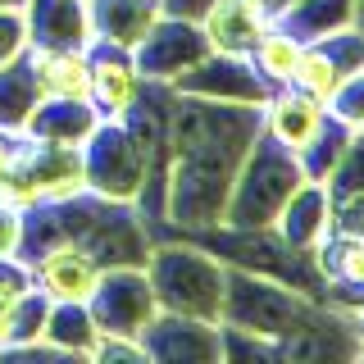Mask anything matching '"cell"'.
I'll list each match as a JSON object with an SVG mask.
<instances>
[{
  "instance_id": "cell-1",
  "label": "cell",
  "mask_w": 364,
  "mask_h": 364,
  "mask_svg": "<svg viewBox=\"0 0 364 364\" xmlns=\"http://www.w3.org/2000/svg\"><path fill=\"white\" fill-rule=\"evenodd\" d=\"M173 100L178 105L164 119L168 173L159 178V187H164L159 214L182 232H214V228H223L237 164L259 136V109L178 96V91Z\"/></svg>"
},
{
  "instance_id": "cell-2",
  "label": "cell",
  "mask_w": 364,
  "mask_h": 364,
  "mask_svg": "<svg viewBox=\"0 0 364 364\" xmlns=\"http://www.w3.org/2000/svg\"><path fill=\"white\" fill-rule=\"evenodd\" d=\"M159 146H164V119L146 109V96L128 119H100L82 141L87 191L114 205H136L155 178Z\"/></svg>"
},
{
  "instance_id": "cell-3",
  "label": "cell",
  "mask_w": 364,
  "mask_h": 364,
  "mask_svg": "<svg viewBox=\"0 0 364 364\" xmlns=\"http://www.w3.org/2000/svg\"><path fill=\"white\" fill-rule=\"evenodd\" d=\"M146 278H151L155 305L168 314H187L219 323L223 314V282H228V259L191 242H159L146 255Z\"/></svg>"
},
{
  "instance_id": "cell-4",
  "label": "cell",
  "mask_w": 364,
  "mask_h": 364,
  "mask_svg": "<svg viewBox=\"0 0 364 364\" xmlns=\"http://www.w3.org/2000/svg\"><path fill=\"white\" fill-rule=\"evenodd\" d=\"M305 182V168L291 151H282L273 136H259L250 141L246 159L237 164L232 191H228V210H223V228L232 232H269L278 210L287 205V196Z\"/></svg>"
},
{
  "instance_id": "cell-5",
  "label": "cell",
  "mask_w": 364,
  "mask_h": 364,
  "mask_svg": "<svg viewBox=\"0 0 364 364\" xmlns=\"http://www.w3.org/2000/svg\"><path fill=\"white\" fill-rule=\"evenodd\" d=\"M223 328H237V333L264 337L278 346L282 337H291L296 328L310 323V301H305L296 287L269 278L259 269H237L228 264V282H223Z\"/></svg>"
},
{
  "instance_id": "cell-6",
  "label": "cell",
  "mask_w": 364,
  "mask_h": 364,
  "mask_svg": "<svg viewBox=\"0 0 364 364\" xmlns=\"http://www.w3.org/2000/svg\"><path fill=\"white\" fill-rule=\"evenodd\" d=\"M91 318H96L100 337H141V328L159 314L151 278L141 264H123V269H105L87 301Z\"/></svg>"
},
{
  "instance_id": "cell-7",
  "label": "cell",
  "mask_w": 364,
  "mask_h": 364,
  "mask_svg": "<svg viewBox=\"0 0 364 364\" xmlns=\"http://www.w3.org/2000/svg\"><path fill=\"white\" fill-rule=\"evenodd\" d=\"M210 46H205V32L196 18H178V14H159V23L146 32V41L132 50L136 68L151 87H173L187 68H196Z\"/></svg>"
},
{
  "instance_id": "cell-8",
  "label": "cell",
  "mask_w": 364,
  "mask_h": 364,
  "mask_svg": "<svg viewBox=\"0 0 364 364\" xmlns=\"http://www.w3.org/2000/svg\"><path fill=\"white\" fill-rule=\"evenodd\" d=\"M141 355L155 364H219L223 360V333L219 323L187 314H168L159 310L151 323L141 328Z\"/></svg>"
},
{
  "instance_id": "cell-9",
  "label": "cell",
  "mask_w": 364,
  "mask_h": 364,
  "mask_svg": "<svg viewBox=\"0 0 364 364\" xmlns=\"http://www.w3.org/2000/svg\"><path fill=\"white\" fill-rule=\"evenodd\" d=\"M168 91L200 96V100H223V105H255V109L273 96V87L250 68V60H228V55H205Z\"/></svg>"
},
{
  "instance_id": "cell-10",
  "label": "cell",
  "mask_w": 364,
  "mask_h": 364,
  "mask_svg": "<svg viewBox=\"0 0 364 364\" xmlns=\"http://www.w3.org/2000/svg\"><path fill=\"white\" fill-rule=\"evenodd\" d=\"M28 273L46 301H91L105 269L82 242H55L37 255H28Z\"/></svg>"
},
{
  "instance_id": "cell-11",
  "label": "cell",
  "mask_w": 364,
  "mask_h": 364,
  "mask_svg": "<svg viewBox=\"0 0 364 364\" xmlns=\"http://www.w3.org/2000/svg\"><path fill=\"white\" fill-rule=\"evenodd\" d=\"M82 246L100 259V269H123V264H146L151 255V232H146V219L136 205H114L100 200L96 219L82 232Z\"/></svg>"
},
{
  "instance_id": "cell-12",
  "label": "cell",
  "mask_w": 364,
  "mask_h": 364,
  "mask_svg": "<svg viewBox=\"0 0 364 364\" xmlns=\"http://www.w3.org/2000/svg\"><path fill=\"white\" fill-rule=\"evenodd\" d=\"M91 55V109L100 119H128V114L141 105V96L151 91V82L141 77L132 50H119V46H87Z\"/></svg>"
},
{
  "instance_id": "cell-13",
  "label": "cell",
  "mask_w": 364,
  "mask_h": 364,
  "mask_svg": "<svg viewBox=\"0 0 364 364\" xmlns=\"http://www.w3.org/2000/svg\"><path fill=\"white\" fill-rule=\"evenodd\" d=\"M18 168L32 178V187H37L41 200H73V196H82V191H87L82 146L18 136Z\"/></svg>"
},
{
  "instance_id": "cell-14",
  "label": "cell",
  "mask_w": 364,
  "mask_h": 364,
  "mask_svg": "<svg viewBox=\"0 0 364 364\" xmlns=\"http://www.w3.org/2000/svg\"><path fill=\"white\" fill-rule=\"evenodd\" d=\"M269 232L278 237L282 250H291V255H314V250L333 237V191H328L323 182L305 178L287 196V205L278 210V219H273Z\"/></svg>"
},
{
  "instance_id": "cell-15",
  "label": "cell",
  "mask_w": 364,
  "mask_h": 364,
  "mask_svg": "<svg viewBox=\"0 0 364 364\" xmlns=\"http://www.w3.org/2000/svg\"><path fill=\"white\" fill-rule=\"evenodd\" d=\"M323 123H328V105H318L314 96H305V91H296V87H278L264 105H259V128H264V136H273V141L291 155H301L318 136Z\"/></svg>"
},
{
  "instance_id": "cell-16",
  "label": "cell",
  "mask_w": 364,
  "mask_h": 364,
  "mask_svg": "<svg viewBox=\"0 0 364 364\" xmlns=\"http://www.w3.org/2000/svg\"><path fill=\"white\" fill-rule=\"evenodd\" d=\"M196 23H200V32H205L210 55L250 60V50H255V41H259V32H264L269 14H264V9H255L250 0H214Z\"/></svg>"
},
{
  "instance_id": "cell-17",
  "label": "cell",
  "mask_w": 364,
  "mask_h": 364,
  "mask_svg": "<svg viewBox=\"0 0 364 364\" xmlns=\"http://www.w3.org/2000/svg\"><path fill=\"white\" fill-rule=\"evenodd\" d=\"M164 5L159 0H87V23L96 46H119V50H136L146 32L159 23Z\"/></svg>"
},
{
  "instance_id": "cell-18",
  "label": "cell",
  "mask_w": 364,
  "mask_h": 364,
  "mask_svg": "<svg viewBox=\"0 0 364 364\" xmlns=\"http://www.w3.org/2000/svg\"><path fill=\"white\" fill-rule=\"evenodd\" d=\"M23 23H28V46H50V50H87L91 46L87 0H28Z\"/></svg>"
},
{
  "instance_id": "cell-19",
  "label": "cell",
  "mask_w": 364,
  "mask_h": 364,
  "mask_svg": "<svg viewBox=\"0 0 364 364\" xmlns=\"http://www.w3.org/2000/svg\"><path fill=\"white\" fill-rule=\"evenodd\" d=\"M23 60L32 68L41 100H87L91 96V55L87 50H50V46H28Z\"/></svg>"
},
{
  "instance_id": "cell-20",
  "label": "cell",
  "mask_w": 364,
  "mask_h": 364,
  "mask_svg": "<svg viewBox=\"0 0 364 364\" xmlns=\"http://www.w3.org/2000/svg\"><path fill=\"white\" fill-rule=\"evenodd\" d=\"M273 23L301 37L305 46L310 41H323L341 28H355L360 23V0H287V5L273 14Z\"/></svg>"
},
{
  "instance_id": "cell-21",
  "label": "cell",
  "mask_w": 364,
  "mask_h": 364,
  "mask_svg": "<svg viewBox=\"0 0 364 364\" xmlns=\"http://www.w3.org/2000/svg\"><path fill=\"white\" fill-rule=\"evenodd\" d=\"M100 123V114L91 109V100H37L23 136H37V141H68L82 146L91 128Z\"/></svg>"
},
{
  "instance_id": "cell-22",
  "label": "cell",
  "mask_w": 364,
  "mask_h": 364,
  "mask_svg": "<svg viewBox=\"0 0 364 364\" xmlns=\"http://www.w3.org/2000/svg\"><path fill=\"white\" fill-rule=\"evenodd\" d=\"M41 341L55 350V355L91 360V350H96V341H100V328H96V318L87 310V301H50Z\"/></svg>"
},
{
  "instance_id": "cell-23",
  "label": "cell",
  "mask_w": 364,
  "mask_h": 364,
  "mask_svg": "<svg viewBox=\"0 0 364 364\" xmlns=\"http://www.w3.org/2000/svg\"><path fill=\"white\" fill-rule=\"evenodd\" d=\"M301 50H305V41L301 37H291L282 23H264V32H259V41H255V50H250V68H255L264 82L278 91V87H287L291 82V73H296V60H301Z\"/></svg>"
},
{
  "instance_id": "cell-24",
  "label": "cell",
  "mask_w": 364,
  "mask_h": 364,
  "mask_svg": "<svg viewBox=\"0 0 364 364\" xmlns=\"http://www.w3.org/2000/svg\"><path fill=\"white\" fill-rule=\"evenodd\" d=\"M37 82H32V68L28 60H9V64H0V128L5 132H18L28 128V119H32V109H37Z\"/></svg>"
},
{
  "instance_id": "cell-25",
  "label": "cell",
  "mask_w": 364,
  "mask_h": 364,
  "mask_svg": "<svg viewBox=\"0 0 364 364\" xmlns=\"http://www.w3.org/2000/svg\"><path fill=\"white\" fill-rule=\"evenodd\" d=\"M314 259H318V269L328 273L333 287L364 291V242L360 237H328V242L314 250Z\"/></svg>"
},
{
  "instance_id": "cell-26",
  "label": "cell",
  "mask_w": 364,
  "mask_h": 364,
  "mask_svg": "<svg viewBox=\"0 0 364 364\" xmlns=\"http://www.w3.org/2000/svg\"><path fill=\"white\" fill-rule=\"evenodd\" d=\"M350 136H355V128H346L337 114H328V123L318 128V136L305 146L301 155H296V159H301V168H305V178H310V182H328V173L337 168L341 151L350 146Z\"/></svg>"
},
{
  "instance_id": "cell-27",
  "label": "cell",
  "mask_w": 364,
  "mask_h": 364,
  "mask_svg": "<svg viewBox=\"0 0 364 364\" xmlns=\"http://www.w3.org/2000/svg\"><path fill=\"white\" fill-rule=\"evenodd\" d=\"M346 82V77L337 73V64L323 55V46H305L301 50V60H296V73H291V82L296 91H305V96H314L318 105H333V96H337V87Z\"/></svg>"
},
{
  "instance_id": "cell-28",
  "label": "cell",
  "mask_w": 364,
  "mask_h": 364,
  "mask_svg": "<svg viewBox=\"0 0 364 364\" xmlns=\"http://www.w3.org/2000/svg\"><path fill=\"white\" fill-rule=\"evenodd\" d=\"M46 314H50V301H46L37 287L23 291L18 305H14V314H9V337H5V346H37L41 333H46Z\"/></svg>"
},
{
  "instance_id": "cell-29",
  "label": "cell",
  "mask_w": 364,
  "mask_h": 364,
  "mask_svg": "<svg viewBox=\"0 0 364 364\" xmlns=\"http://www.w3.org/2000/svg\"><path fill=\"white\" fill-rule=\"evenodd\" d=\"M314 46H323V55L337 64L341 77H350V73L364 68V28H360V23H355V28H341V32H333V37H323Z\"/></svg>"
},
{
  "instance_id": "cell-30",
  "label": "cell",
  "mask_w": 364,
  "mask_h": 364,
  "mask_svg": "<svg viewBox=\"0 0 364 364\" xmlns=\"http://www.w3.org/2000/svg\"><path fill=\"white\" fill-rule=\"evenodd\" d=\"M323 187L333 191V196H350V191H364V132L350 136V146L341 151L337 168L328 173Z\"/></svg>"
},
{
  "instance_id": "cell-31",
  "label": "cell",
  "mask_w": 364,
  "mask_h": 364,
  "mask_svg": "<svg viewBox=\"0 0 364 364\" xmlns=\"http://www.w3.org/2000/svg\"><path fill=\"white\" fill-rule=\"evenodd\" d=\"M328 114H337L346 128L364 132V68H360V73H350L346 82L337 87V96H333V105H328Z\"/></svg>"
},
{
  "instance_id": "cell-32",
  "label": "cell",
  "mask_w": 364,
  "mask_h": 364,
  "mask_svg": "<svg viewBox=\"0 0 364 364\" xmlns=\"http://www.w3.org/2000/svg\"><path fill=\"white\" fill-rule=\"evenodd\" d=\"M333 237H360L364 242V191L333 196Z\"/></svg>"
},
{
  "instance_id": "cell-33",
  "label": "cell",
  "mask_w": 364,
  "mask_h": 364,
  "mask_svg": "<svg viewBox=\"0 0 364 364\" xmlns=\"http://www.w3.org/2000/svg\"><path fill=\"white\" fill-rule=\"evenodd\" d=\"M23 291H32V273L23 255H0V305H14Z\"/></svg>"
},
{
  "instance_id": "cell-34",
  "label": "cell",
  "mask_w": 364,
  "mask_h": 364,
  "mask_svg": "<svg viewBox=\"0 0 364 364\" xmlns=\"http://www.w3.org/2000/svg\"><path fill=\"white\" fill-rule=\"evenodd\" d=\"M28 50V23H23V9H0V64L18 60Z\"/></svg>"
},
{
  "instance_id": "cell-35",
  "label": "cell",
  "mask_w": 364,
  "mask_h": 364,
  "mask_svg": "<svg viewBox=\"0 0 364 364\" xmlns=\"http://www.w3.org/2000/svg\"><path fill=\"white\" fill-rule=\"evenodd\" d=\"M23 250V214L0 205V255H18Z\"/></svg>"
},
{
  "instance_id": "cell-36",
  "label": "cell",
  "mask_w": 364,
  "mask_h": 364,
  "mask_svg": "<svg viewBox=\"0 0 364 364\" xmlns=\"http://www.w3.org/2000/svg\"><path fill=\"white\" fill-rule=\"evenodd\" d=\"M164 5V14H178V18H200L205 9L214 5V0H159Z\"/></svg>"
},
{
  "instance_id": "cell-37",
  "label": "cell",
  "mask_w": 364,
  "mask_h": 364,
  "mask_svg": "<svg viewBox=\"0 0 364 364\" xmlns=\"http://www.w3.org/2000/svg\"><path fill=\"white\" fill-rule=\"evenodd\" d=\"M14 159H18V132H5V128H0V173H5Z\"/></svg>"
},
{
  "instance_id": "cell-38",
  "label": "cell",
  "mask_w": 364,
  "mask_h": 364,
  "mask_svg": "<svg viewBox=\"0 0 364 364\" xmlns=\"http://www.w3.org/2000/svg\"><path fill=\"white\" fill-rule=\"evenodd\" d=\"M350 337H355V346L364 350V310H355V314H350Z\"/></svg>"
},
{
  "instance_id": "cell-39",
  "label": "cell",
  "mask_w": 364,
  "mask_h": 364,
  "mask_svg": "<svg viewBox=\"0 0 364 364\" xmlns=\"http://www.w3.org/2000/svg\"><path fill=\"white\" fill-rule=\"evenodd\" d=\"M250 5H255V9H264V14L273 18V14H278L282 5H287V0H250Z\"/></svg>"
},
{
  "instance_id": "cell-40",
  "label": "cell",
  "mask_w": 364,
  "mask_h": 364,
  "mask_svg": "<svg viewBox=\"0 0 364 364\" xmlns=\"http://www.w3.org/2000/svg\"><path fill=\"white\" fill-rule=\"evenodd\" d=\"M28 0H0V9H23Z\"/></svg>"
},
{
  "instance_id": "cell-41",
  "label": "cell",
  "mask_w": 364,
  "mask_h": 364,
  "mask_svg": "<svg viewBox=\"0 0 364 364\" xmlns=\"http://www.w3.org/2000/svg\"><path fill=\"white\" fill-rule=\"evenodd\" d=\"M360 28H364V0H360Z\"/></svg>"
}]
</instances>
